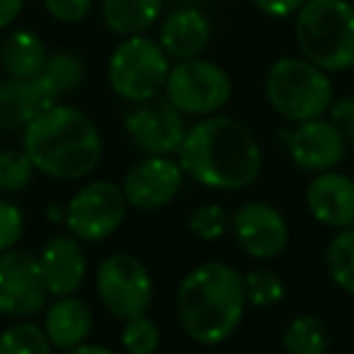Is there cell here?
Masks as SVG:
<instances>
[{
  "mask_svg": "<svg viewBox=\"0 0 354 354\" xmlns=\"http://www.w3.org/2000/svg\"><path fill=\"white\" fill-rule=\"evenodd\" d=\"M177 162L202 187L238 192L260 177L265 156L245 124L226 114H212L187 127Z\"/></svg>",
  "mask_w": 354,
  "mask_h": 354,
  "instance_id": "1",
  "label": "cell"
},
{
  "mask_svg": "<svg viewBox=\"0 0 354 354\" xmlns=\"http://www.w3.org/2000/svg\"><path fill=\"white\" fill-rule=\"evenodd\" d=\"M248 308L243 274L226 262H204L177 286L175 310L185 335L199 344H223Z\"/></svg>",
  "mask_w": 354,
  "mask_h": 354,
  "instance_id": "2",
  "label": "cell"
},
{
  "mask_svg": "<svg viewBox=\"0 0 354 354\" xmlns=\"http://www.w3.org/2000/svg\"><path fill=\"white\" fill-rule=\"evenodd\" d=\"M22 148L37 172L56 180H83L102 158V136L85 112L54 104L25 127Z\"/></svg>",
  "mask_w": 354,
  "mask_h": 354,
  "instance_id": "3",
  "label": "cell"
},
{
  "mask_svg": "<svg viewBox=\"0 0 354 354\" xmlns=\"http://www.w3.org/2000/svg\"><path fill=\"white\" fill-rule=\"evenodd\" d=\"M294 17L304 59L325 73L354 68V6L349 0H308Z\"/></svg>",
  "mask_w": 354,
  "mask_h": 354,
  "instance_id": "4",
  "label": "cell"
},
{
  "mask_svg": "<svg viewBox=\"0 0 354 354\" xmlns=\"http://www.w3.org/2000/svg\"><path fill=\"white\" fill-rule=\"evenodd\" d=\"M265 95L270 107L294 124L328 114L335 100L330 75L304 56L277 59L267 71Z\"/></svg>",
  "mask_w": 354,
  "mask_h": 354,
  "instance_id": "5",
  "label": "cell"
},
{
  "mask_svg": "<svg viewBox=\"0 0 354 354\" xmlns=\"http://www.w3.org/2000/svg\"><path fill=\"white\" fill-rule=\"evenodd\" d=\"M170 73V56L158 39L146 35L127 37L112 51L107 64V80L114 95L127 102H146L160 95Z\"/></svg>",
  "mask_w": 354,
  "mask_h": 354,
  "instance_id": "6",
  "label": "cell"
},
{
  "mask_svg": "<svg viewBox=\"0 0 354 354\" xmlns=\"http://www.w3.org/2000/svg\"><path fill=\"white\" fill-rule=\"evenodd\" d=\"M165 100L185 117H212L228 104L233 85L218 64L207 59L177 61L165 80Z\"/></svg>",
  "mask_w": 354,
  "mask_h": 354,
  "instance_id": "7",
  "label": "cell"
},
{
  "mask_svg": "<svg viewBox=\"0 0 354 354\" xmlns=\"http://www.w3.org/2000/svg\"><path fill=\"white\" fill-rule=\"evenodd\" d=\"M95 289L104 310L122 323L146 313L156 294L151 272L138 257L127 252H114L100 262Z\"/></svg>",
  "mask_w": 354,
  "mask_h": 354,
  "instance_id": "8",
  "label": "cell"
},
{
  "mask_svg": "<svg viewBox=\"0 0 354 354\" xmlns=\"http://www.w3.org/2000/svg\"><path fill=\"white\" fill-rule=\"evenodd\" d=\"M127 197L122 185L95 180L78 189L66 204V228L80 243H102L119 231L127 216Z\"/></svg>",
  "mask_w": 354,
  "mask_h": 354,
  "instance_id": "9",
  "label": "cell"
},
{
  "mask_svg": "<svg viewBox=\"0 0 354 354\" xmlns=\"http://www.w3.org/2000/svg\"><path fill=\"white\" fill-rule=\"evenodd\" d=\"M129 141L143 156H172L180 151L187 133L185 114L177 112L165 97L133 102L124 117Z\"/></svg>",
  "mask_w": 354,
  "mask_h": 354,
  "instance_id": "10",
  "label": "cell"
},
{
  "mask_svg": "<svg viewBox=\"0 0 354 354\" xmlns=\"http://www.w3.org/2000/svg\"><path fill=\"white\" fill-rule=\"evenodd\" d=\"M49 301L37 255L25 250L0 252V315L30 318Z\"/></svg>",
  "mask_w": 354,
  "mask_h": 354,
  "instance_id": "11",
  "label": "cell"
},
{
  "mask_svg": "<svg viewBox=\"0 0 354 354\" xmlns=\"http://www.w3.org/2000/svg\"><path fill=\"white\" fill-rule=\"evenodd\" d=\"M231 228L238 248L255 260H272L281 255L291 238L284 214L262 199H252L238 207L231 218Z\"/></svg>",
  "mask_w": 354,
  "mask_h": 354,
  "instance_id": "12",
  "label": "cell"
},
{
  "mask_svg": "<svg viewBox=\"0 0 354 354\" xmlns=\"http://www.w3.org/2000/svg\"><path fill=\"white\" fill-rule=\"evenodd\" d=\"M185 170L170 156H146L124 175V197L127 204L141 212L162 209L180 194Z\"/></svg>",
  "mask_w": 354,
  "mask_h": 354,
  "instance_id": "13",
  "label": "cell"
},
{
  "mask_svg": "<svg viewBox=\"0 0 354 354\" xmlns=\"http://www.w3.org/2000/svg\"><path fill=\"white\" fill-rule=\"evenodd\" d=\"M347 143L342 133L335 129L330 119H310L296 124L286 138V151L291 160L306 172H328L335 170L347 156Z\"/></svg>",
  "mask_w": 354,
  "mask_h": 354,
  "instance_id": "14",
  "label": "cell"
},
{
  "mask_svg": "<svg viewBox=\"0 0 354 354\" xmlns=\"http://www.w3.org/2000/svg\"><path fill=\"white\" fill-rule=\"evenodd\" d=\"M39 270L44 277V284L49 296H73L85 284L88 274V257H85L83 243L73 238L71 233L66 236H51L44 243L41 252L37 255Z\"/></svg>",
  "mask_w": 354,
  "mask_h": 354,
  "instance_id": "15",
  "label": "cell"
},
{
  "mask_svg": "<svg viewBox=\"0 0 354 354\" xmlns=\"http://www.w3.org/2000/svg\"><path fill=\"white\" fill-rule=\"evenodd\" d=\"M306 207L318 223L328 228L354 226V180L344 172H318L306 189Z\"/></svg>",
  "mask_w": 354,
  "mask_h": 354,
  "instance_id": "16",
  "label": "cell"
},
{
  "mask_svg": "<svg viewBox=\"0 0 354 354\" xmlns=\"http://www.w3.org/2000/svg\"><path fill=\"white\" fill-rule=\"evenodd\" d=\"M212 41V22L202 8H175L165 15L158 32V44L172 61L199 59Z\"/></svg>",
  "mask_w": 354,
  "mask_h": 354,
  "instance_id": "17",
  "label": "cell"
},
{
  "mask_svg": "<svg viewBox=\"0 0 354 354\" xmlns=\"http://www.w3.org/2000/svg\"><path fill=\"white\" fill-rule=\"evenodd\" d=\"M44 333L51 347L59 352L78 347L88 339L93 330V310L78 296H59L44 313Z\"/></svg>",
  "mask_w": 354,
  "mask_h": 354,
  "instance_id": "18",
  "label": "cell"
},
{
  "mask_svg": "<svg viewBox=\"0 0 354 354\" xmlns=\"http://www.w3.org/2000/svg\"><path fill=\"white\" fill-rule=\"evenodd\" d=\"M54 107L37 80H0V131H25V127L44 109Z\"/></svg>",
  "mask_w": 354,
  "mask_h": 354,
  "instance_id": "19",
  "label": "cell"
},
{
  "mask_svg": "<svg viewBox=\"0 0 354 354\" xmlns=\"http://www.w3.org/2000/svg\"><path fill=\"white\" fill-rule=\"evenodd\" d=\"M49 51L39 35L30 30H15L0 44V66L12 80H35L44 71Z\"/></svg>",
  "mask_w": 354,
  "mask_h": 354,
  "instance_id": "20",
  "label": "cell"
},
{
  "mask_svg": "<svg viewBox=\"0 0 354 354\" xmlns=\"http://www.w3.org/2000/svg\"><path fill=\"white\" fill-rule=\"evenodd\" d=\"M165 0H102V22L112 35H146L162 15Z\"/></svg>",
  "mask_w": 354,
  "mask_h": 354,
  "instance_id": "21",
  "label": "cell"
},
{
  "mask_svg": "<svg viewBox=\"0 0 354 354\" xmlns=\"http://www.w3.org/2000/svg\"><path fill=\"white\" fill-rule=\"evenodd\" d=\"M85 66L83 59L73 51H54L46 59V66L39 75H37V85L49 100V104H59L64 95L73 93L80 83H83Z\"/></svg>",
  "mask_w": 354,
  "mask_h": 354,
  "instance_id": "22",
  "label": "cell"
},
{
  "mask_svg": "<svg viewBox=\"0 0 354 354\" xmlns=\"http://www.w3.org/2000/svg\"><path fill=\"white\" fill-rule=\"evenodd\" d=\"M333 335L323 318L304 313L286 325L281 335L286 354H328Z\"/></svg>",
  "mask_w": 354,
  "mask_h": 354,
  "instance_id": "23",
  "label": "cell"
},
{
  "mask_svg": "<svg viewBox=\"0 0 354 354\" xmlns=\"http://www.w3.org/2000/svg\"><path fill=\"white\" fill-rule=\"evenodd\" d=\"M325 267L335 284L354 296V226L339 231L325 250Z\"/></svg>",
  "mask_w": 354,
  "mask_h": 354,
  "instance_id": "24",
  "label": "cell"
},
{
  "mask_svg": "<svg viewBox=\"0 0 354 354\" xmlns=\"http://www.w3.org/2000/svg\"><path fill=\"white\" fill-rule=\"evenodd\" d=\"M49 337H46L44 328L30 320H20V323L8 325L0 333V354H51Z\"/></svg>",
  "mask_w": 354,
  "mask_h": 354,
  "instance_id": "25",
  "label": "cell"
},
{
  "mask_svg": "<svg viewBox=\"0 0 354 354\" xmlns=\"http://www.w3.org/2000/svg\"><path fill=\"white\" fill-rule=\"evenodd\" d=\"M35 162L25 153V148H6L0 151V192L17 194L30 187L35 180Z\"/></svg>",
  "mask_w": 354,
  "mask_h": 354,
  "instance_id": "26",
  "label": "cell"
},
{
  "mask_svg": "<svg viewBox=\"0 0 354 354\" xmlns=\"http://www.w3.org/2000/svg\"><path fill=\"white\" fill-rule=\"evenodd\" d=\"M243 286H245V299L248 306L255 308H270L277 306L284 299V281L279 274L270 270H252L243 277Z\"/></svg>",
  "mask_w": 354,
  "mask_h": 354,
  "instance_id": "27",
  "label": "cell"
},
{
  "mask_svg": "<svg viewBox=\"0 0 354 354\" xmlns=\"http://www.w3.org/2000/svg\"><path fill=\"white\" fill-rule=\"evenodd\" d=\"M122 344L127 354H156L160 347V328L146 313L124 320Z\"/></svg>",
  "mask_w": 354,
  "mask_h": 354,
  "instance_id": "28",
  "label": "cell"
},
{
  "mask_svg": "<svg viewBox=\"0 0 354 354\" xmlns=\"http://www.w3.org/2000/svg\"><path fill=\"white\" fill-rule=\"evenodd\" d=\"M187 226L202 241H218V238L226 236L231 218H228L226 209L221 204H204V207H197L189 214Z\"/></svg>",
  "mask_w": 354,
  "mask_h": 354,
  "instance_id": "29",
  "label": "cell"
},
{
  "mask_svg": "<svg viewBox=\"0 0 354 354\" xmlns=\"http://www.w3.org/2000/svg\"><path fill=\"white\" fill-rule=\"evenodd\" d=\"M25 233V214L17 204L0 199V252H8L20 243Z\"/></svg>",
  "mask_w": 354,
  "mask_h": 354,
  "instance_id": "30",
  "label": "cell"
},
{
  "mask_svg": "<svg viewBox=\"0 0 354 354\" xmlns=\"http://www.w3.org/2000/svg\"><path fill=\"white\" fill-rule=\"evenodd\" d=\"M41 3L56 22L75 25V22H83L90 15L95 0H41Z\"/></svg>",
  "mask_w": 354,
  "mask_h": 354,
  "instance_id": "31",
  "label": "cell"
},
{
  "mask_svg": "<svg viewBox=\"0 0 354 354\" xmlns=\"http://www.w3.org/2000/svg\"><path fill=\"white\" fill-rule=\"evenodd\" d=\"M328 114V119L335 124V129L342 133L344 143L354 148V95H344L339 100H333Z\"/></svg>",
  "mask_w": 354,
  "mask_h": 354,
  "instance_id": "32",
  "label": "cell"
},
{
  "mask_svg": "<svg viewBox=\"0 0 354 354\" xmlns=\"http://www.w3.org/2000/svg\"><path fill=\"white\" fill-rule=\"evenodd\" d=\"M250 3L262 15L274 17V20H284V17L296 15L308 0H250Z\"/></svg>",
  "mask_w": 354,
  "mask_h": 354,
  "instance_id": "33",
  "label": "cell"
},
{
  "mask_svg": "<svg viewBox=\"0 0 354 354\" xmlns=\"http://www.w3.org/2000/svg\"><path fill=\"white\" fill-rule=\"evenodd\" d=\"M22 8H25V0H0V32L20 17Z\"/></svg>",
  "mask_w": 354,
  "mask_h": 354,
  "instance_id": "34",
  "label": "cell"
},
{
  "mask_svg": "<svg viewBox=\"0 0 354 354\" xmlns=\"http://www.w3.org/2000/svg\"><path fill=\"white\" fill-rule=\"evenodd\" d=\"M64 354H117V352H114V349H109V347H102V344L83 342V344H78V347L68 349V352H64Z\"/></svg>",
  "mask_w": 354,
  "mask_h": 354,
  "instance_id": "35",
  "label": "cell"
},
{
  "mask_svg": "<svg viewBox=\"0 0 354 354\" xmlns=\"http://www.w3.org/2000/svg\"><path fill=\"white\" fill-rule=\"evenodd\" d=\"M177 3V8H199V6H204L207 0H175Z\"/></svg>",
  "mask_w": 354,
  "mask_h": 354,
  "instance_id": "36",
  "label": "cell"
},
{
  "mask_svg": "<svg viewBox=\"0 0 354 354\" xmlns=\"http://www.w3.org/2000/svg\"><path fill=\"white\" fill-rule=\"evenodd\" d=\"M156 354H158V352H156Z\"/></svg>",
  "mask_w": 354,
  "mask_h": 354,
  "instance_id": "37",
  "label": "cell"
}]
</instances>
